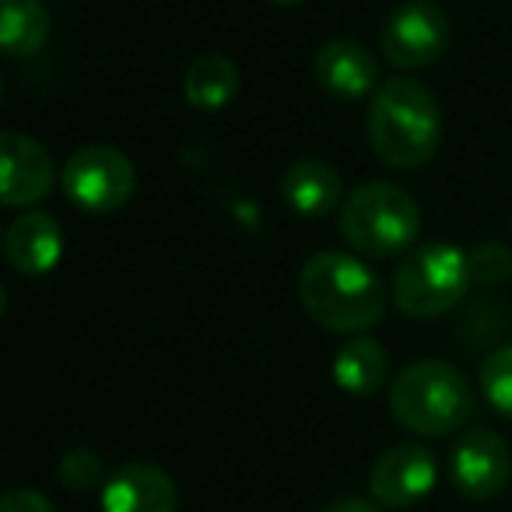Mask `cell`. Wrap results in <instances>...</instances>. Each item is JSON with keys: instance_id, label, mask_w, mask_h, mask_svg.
<instances>
[{"instance_id": "obj_1", "label": "cell", "mask_w": 512, "mask_h": 512, "mask_svg": "<svg viewBox=\"0 0 512 512\" xmlns=\"http://www.w3.org/2000/svg\"><path fill=\"white\" fill-rule=\"evenodd\" d=\"M299 302L316 327L355 337L383 323L390 288L358 253L323 249L299 267Z\"/></svg>"}, {"instance_id": "obj_2", "label": "cell", "mask_w": 512, "mask_h": 512, "mask_svg": "<svg viewBox=\"0 0 512 512\" xmlns=\"http://www.w3.org/2000/svg\"><path fill=\"white\" fill-rule=\"evenodd\" d=\"M369 144L379 162L397 172H414L435 158L442 144L439 99L414 78H390L376 88L365 113Z\"/></svg>"}, {"instance_id": "obj_3", "label": "cell", "mask_w": 512, "mask_h": 512, "mask_svg": "<svg viewBox=\"0 0 512 512\" xmlns=\"http://www.w3.org/2000/svg\"><path fill=\"white\" fill-rule=\"evenodd\" d=\"M474 386L456 365L442 358H418L404 365L390 383V414L404 432L442 439L470 425Z\"/></svg>"}, {"instance_id": "obj_4", "label": "cell", "mask_w": 512, "mask_h": 512, "mask_svg": "<svg viewBox=\"0 0 512 512\" xmlns=\"http://www.w3.org/2000/svg\"><path fill=\"white\" fill-rule=\"evenodd\" d=\"M337 228L362 260H393L418 246L421 204L404 186L372 179L344 197Z\"/></svg>"}, {"instance_id": "obj_5", "label": "cell", "mask_w": 512, "mask_h": 512, "mask_svg": "<svg viewBox=\"0 0 512 512\" xmlns=\"http://www.w3.org/2000/svg\"><path fill=\"white\" fill-rule=\"evenodd\" d=\"M474 288L467 249L453 242H425L400 256L393 274V306L411 320H435L456 309Z\"/></svg>"}, {"instance_id": "obj_6", "label": "cell", "mask_w": 512, "mask_h": 512, "mask_svg": "<svg viewBox=\"0 0 512 512\" xmlns=\"http://www.w3.org/2000/svg\"><path fill=\"white\" fill-rule=\"evenodd\" d=\"M60 190L78 211L113 214L134 197L137 169L113 144H85L60 169Z\"/></svg>"}, {"instance_id": "obj_7", "label": "cell", "mask_w": 512, "mask_h": 512, "mask_svg": "<svg viewBox=\"0 0 512 512\" xmlns=\"http://www.w3.org/2000/svg\"><path fill=\"white\" fill-rule=\"evenodd\" d=\"M449 39V15L435 0H404L386 18L379 46L397 71H425L446 57Z\"/></svg>"}, {"instance_id": "obj_8", "label": "cell", "mask_w": 512, "mask_h": 512, "mask_svg": "<svg viewBox=\"0 0 512 512\" xmlns=\"http://www.w3.org/2000/svg\"><path fill=\"white\" fill-rule=\"evenodd\" d=\"M512 477L509 442L491 428H467L449 449V481L470 502H488L505 491Z\"/></svg>"}, {"instance_id": "obj_9", "label": "cell", "mask_w": 512, "mask_h": 512, "mask_svg": "<svg viewBox=\"0 0 512 512\" xmlns=\"http://www.w3.org/2000/svg\"><path fill=\"white\" fill-rule=\"evenodd\" d=\"M439 481L435 456L421 442H397L383 449L369 470V495L383 509H411L421 498L432 495Z\"/></svg>"}, {"instance_id": "obj_10", "label": "cell", "mask_w": 512, "mask_h": 512, "mask_svg": "<svg viewBox=\"0 0 512 512\" xmlns=\"http://www.w3.org/2000/svg\"><path fill=\"white\" fill-rule=\"evenodd\" d=\"M53 183H57V165L36 137L18 130L0 137V204L8 211L46 200Z\"/></svg>"}, {"instance_id": "obj_11", "label": "cell", "mask_w": 512, "mask_h": 512, "mask_svg": "<svg viewBox=\"0 0 512 512\" xmlns=\"http://www.w3.org/2000/svg\"><path fill=\"white\" fill-rule=\"evenodd\" d=\"M102 512H176L179 488L169 470L148 460L120 463L99 491Z\"/></svg>"}, {"instance_id": "obj_12", "label": "cell", "mask_w": 512, "mask_h": 512, "mask_svg": "<svg viewBox=\"0 0 512 512\" xmlns=\"http://www.w3.org/2000/svg\"><path fill=\"white\" fill-rule=\"evenodd\" d=\"M313 78L330 99L341 102H358L365 95H376L379 81V64L362 43L355 39H330L316 50L313 57Z\"/></svg>"}, {"instance_id": "obj_13", "label": "cell", "mask_w": 512, "mask_h": 512, "mask_svg": "<svg viewBox=\"0 0 512 512\" xmlns=\"http://www.w3.org/2000/svg\"><path fill=\"white\" fill-rule=\"evenodd\" d=\"M4 256L25 278H43L64 256V228L46 211H25L4 228Z\"/></svg>"}, {"instance_id": "obj_14", "label": "cell", "mask_w": 512, "mask_h": 512, "mask_svg": "<svg viewBox=\"0 0 512 512\" xmlns=\"http://www.w3.org/2000/svg\"><path fill=\"white\" fill-rule=\"evenodd\" d=\"M344 183L337 169L323 158H295L281 172V200L292 207L299 218H330L344 204Z\"/></svg>"}, {"instance_id": "obj_15", "label": "cell", "mask_w": 512, "mask_h": 512, "mask_svg": "<svg viewBox=\"0 0 512 512\" xmlns=\"http://www.w3.org/2000/svg\"><path fill=\"white\" fill-rule=\"evenodd\" d=\"M330 376L348 397H372L390 379V355L386 348L369 334H355L334 351Z\"/></svg>"}, {"instance_id": "obj_16", "label": "cell", "mask_w": 512, "mask_h": 512, "mask_svg": "<svg viewBox=\"0 0 512 512\" xmlns=\"http://www.w3.org/2000/svg\"><path fill=\"white\" fill-rule=\"evenodd\" d=\"M239 67L221 53H200L197 60H190L183 78V95L193 109L200 113H218L228 102L239 95Z\"/></svg>"}, {"instance_id": "obj_17", "label": "cell", "mask_w": 512, "mask_h": 512, "mask_svg": "<svg viewBox=\"0 0 512 512\" xmlns=\"http://www.w3.org/2000/svg\"><path fill=\"white\" fill-rule=\"evenodd\" d=\"M46 39H50V11L39 0H0V43L8 57H36Z\"/></svg>"}, {"instance_id": "obj_18", "label": "cell", "mask_w": 512, "mask_h": 512, "mask_svg": "<svg viewBox=\"0 0 512 512\" xmlns=\"http://www.w3.org/2000/svg\"><path fill=\"white\" fill-rule=\"evenodd\" d=\"M481 393L498 414L512 418V344H502L495 348L488 358L481 362Z\"/></svg>"}, {"instance_id": "obj_19", "label": "cell", "mask_w": 512, "mask_h": 512, "mask_svg": "<svg viewBox=\"0 0 512 512\" xmlns=\"http://www.w3.org/2000/svg\"><path fill=\"white\" fill-rule=\"evenodd\" d=\"M57 474H60V481H64V488H71V491H95L99 488L102 491V484H106V463H102V456L95 453L92 446H74V449H67L64 456H60V463H57Z\"/></svg>"}, {"instance_id": "obj_20", "label": "cell", "mask_w": 512, "mask_h": 512, "mask_svg": "<svg viewBox=\"0 0 512 512\" xmlns=\"http://www.w3.org/2000/svg\"><path fill=\"white\" fill-rule=\"evenodd\" d=\"M470 278L477 288H495L512 278V253L502 242H481L470 249Z\"/></svg>"}, {"instance_id": "obj_21", "label": "cell", "mask_w": 512, "mask_h": 512, "mask_svg": "<svg viewBox=\"0 0 512 512\" xmlns=\"http://www.w3.org/2000/svg\"><path fill=\"white\" fill-rule=\"evenodd\" d=\"M0 512H57V509H53V502L43 495V491L15 488V491H8V495H4Z\"/></svg>"}, {"instance_id": "obj_22", "label": "cell", "mask_w": 512, "mask_h": 512, "mask_svg": "<svg viewBox=\"0 0 512 512\" xmlns=\"http://www.w3.org/2000/svg\"><path fill=\"white\" fill-rule=\"evenodd\" d=\"M323 512H383V505L365 502V498H341V502H330Z\"/></svg>"}, {"instance_id": "obj_23", "label": "cell", "mask_w": 512, "mask_h": 512, "mask_svg": "<svg viewBox=\"0 0 512 512\" xmlns=\"http://www.w3.org/2000/svg\"><path fill=\"white\" fill-rule=\"evenodd\" d=\"M271 4H281V8H295V4H306V0H271Z\"/></svg>"}]
</instances>
